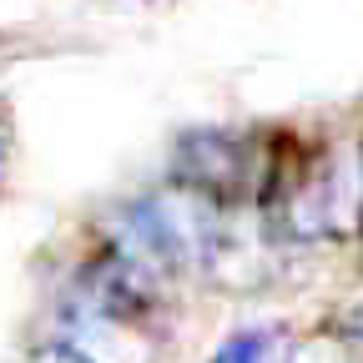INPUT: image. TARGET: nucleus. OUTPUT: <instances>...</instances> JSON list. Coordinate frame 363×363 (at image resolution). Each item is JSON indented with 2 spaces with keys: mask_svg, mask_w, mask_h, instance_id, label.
<instances>
[{
  "mask_svg": "<svg viewBox=\"0 0 363 363\" xmlns=\"http://www.w3.org/2000/svg\"><path fill=\"white\" fill-rule=\"evenodd\" d=\"M66 348H76L86 363H152L157 358V338L147 328V318H131V313H111L96 303H81L66 318Z\"/></svg>",
  "mask_w": 363,
  "mask_h": 363,
  "instance_id": "obj_1",
  "label": "nucleus"
},
{
  "mask_svg": "<svg viewBox=\"0 0 363 363\" xmlns=\"http://www.w3.org/2000/svg\"><path fill=\"white\" fill-rule=\"evenodd\" d=\"M247 162L252 157L242 147V136H233V131H187L177 142V172L172 177L227 207L247 187Z\"/></svg>",
  "mask_w": 363,
  "mask_h": 363,
  "instance_id": "obj_2",
  "label": "nucleus"
},
{
  "mask_svg": "<svg viewBox=\"0 0 363 363\" xmlns=\"http://www.w3.org/2000/svg\"><path fill=\"white\" fill-rule=\"evenodd\" d=\"M283 363H353V348H348V333H333V328H318L308 338H298L288 348Z\"/></svg>",
  "mask_w": 363,
  "mask_h": 363,
  "instance_id": "obj_3",
  "label": "nucleus"
},
{
  "mask_svg": "<svg viewBox=\"0 0 363 363\" xmlns=\"http://www.w3.org/2000/svg\"><path fill=\"white\" fill-rule=\"evenodd\" d=\"M267 353H272V338L262 328H252V333H233L212 353V363H267Z\"/></svg>",
  "mask_w": 363,
  "mask_h": 363,
  "instance_id": "obj_4",
  "label": "nucleus"
},
{
  "mask_svg": "<svg viewBox=\"0 0 363 363\" xmlns=\"http://www.w3.org/2000/svg\"><path fill=\"white\" fill-rule=\"evenodd\" d=\"M35 363H86L76 348H66V343H51V348H40L35 353Z\"/></svg>",
  "mask_w": 363,
  "mask_h": 363,
  "instance_id": "obj_5",
  "label": "nucleus"
},
{
  "mask_svg": "<svg viewBox=\"0 0 363 363\" xmlns=\"http://www.w3.org/2000/svg\"><path fill=\"white\" fill-rule=\"evenodd\" d=\"M358 182H363V162H358Z\"/></svg>",
  "mask_w": 363,
  "mask_h": 363,
  "instance_id": "obj_6",
  "label": "nucleus"
}]
</instances>
